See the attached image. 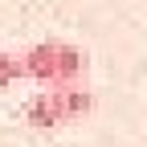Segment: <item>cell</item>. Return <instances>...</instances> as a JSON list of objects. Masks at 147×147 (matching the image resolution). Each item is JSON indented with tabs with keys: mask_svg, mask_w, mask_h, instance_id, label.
<instances>
[{
	"mask_svg": "<svg viewBox=\"0 0 147 147\" xmlns=\"http://www.w3.org/2000/svg\"><path fill=\"white\" fill-rule=\"evenodd\" d=\"M25 61V78H33L37 86H82L86 78V53L69 41H57V37H45L21 53Z\"/></svg>",
	"mask_w": 147,
	"mask_h": 147,
	"instance_id": "obj_1",
	"label": "cell"
},
{
	"mask_svg": "<svg viewBox=\"0 0 147 147\" xmlns=\"http://www.w3.org/2000/svg\"><path fill=\"white\" fill-rule=\"evenodd\" d=\"M94 110V94L86 86H53V90H37V94L25 102V123L29 127H65L78 123Z\"/></svg>",
	"mask_w": 147,
	"mask_h": 147,
	"instance_id": "obj_2",
	"label": "cell"
},
{
	"mask_svg": "<svg viewBox=\"0 0 147 147\" xmlns=\"http://www.w3.org/2000/svg\"><path fill=\"white\" fill-rule=\"evenodd\" d=\"M21 78H25V61L16 57V53H8V49H0V90L16 86Z\"/></svg>",
	"mask_w": 147,
	"mask_h": 147,
	"instance_id": "obj_3",
	"label": "cell"
}]
</instances>
